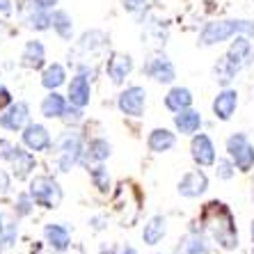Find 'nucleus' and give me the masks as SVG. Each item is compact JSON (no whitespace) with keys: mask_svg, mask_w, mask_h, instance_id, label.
<instances>
[{"mask_svg":"<svg viewBox=\"0 0 254 254\" xmlns=\"http://www.w3.org/2000/svg\"><path fill=\"white\" fill-rule=\"evenodd\" d=\"M12 12V2L9 0H0V14H9Z\"/></svg>","mask_w":254,"mask_h":254,"instance_id":"39","label":"nucleus"},{"mask_svg":"<svg viewBox=\"0 0 254 254\" xmlns=\"http://www.w3.org/2000/svg\"><path fill=\"white\" fill-rule=\"evenodd\" d=\"M44 238H46L48 248L55 252H66L71 245V234L64 225H46L44 227Z\"/></svg>","mask_w":254,"mask_h":254,"instance_id":"24","label":"nucleus"},{"mask_svg":"<svg viewBox=\"0 0 254 254\" xmlns=\"http://www.w3.org/2000/svg\"><path fill=\"white\" fill-rule=\"evenodd\" d=\"M42 7H46V9H53L55 5H58V0H37Z\"/></svg>","mask_w":254,"mask_h":254,"instance_id":"41","label":"nucleus"},{"mask_svg":"<svg viewBox=\"0 0 254 254\" xmlns=\"http://www.w3.org/2000/svg\"><path fill=\"white\" fill-rule=\"evenodd\" d=\"M117 108L119 113L126 117H142L144 108H147V89L142 85H130L122 94L117 96Z\"/></svg>","mask_w":254,"mask_h":254,"instance_id":"11","label":"nucleus"},{"mask_svg":"<svg viewBox=\"0 0 254 254\" xmlns=\"http://www.w3.org/2000/svg\"><path fill=\"white\" fill-rule=\"evenodd\" d=\"M66 110V101L64 96H60L58 92H51V94L46 96V99L42 101V115L46 119H55V117H62Z\"/></svg>","mask_w":254,"mask_h":254,"instance_id":"26","label":"nucleus"},{"mask_svg":"<svg viewBox=\"0 0 254 254\" xmlns=\"http://www.w3.org/2000/svg\"><path fill=\"white\" fill-rule=\"evenodd\" d=\"M21 64L25 69H42L46 64V48L39 39H32L23 46V53H21Z\"/></svg>","mask_w":254,"mask_h":254,"instance_id":"23","label":"nucleus"},{"mask_svg":"<svg viewBox=\"0 0 254 254\" xmlns=\"http://www.w3.org/2000/svg\"><path fill=\"white\" fill-rule=\"evenodd\" d=\"M16 225H5L2 234H0V250H9L12 248L14 238H16Z\"/></svg>","mask_w":254,"mask_h":254,"instance_id":"34","label":"nucleus"},{"mask_svg":"<svg viewBox=\"0 0 254 254\" xmlns=\"http://www.w3.org/2000/svg\"><path fill=\"white\" fill-rule=\"evenodd\" d=\"M92 99V87H89V80L85 73H78V76L71 78L69 83V101L71 106H78V108H85Z\"/></svg>","mask_w":254,"mask_h":254,"instance_id":"22","label":"nucleus"},{"mask_svg":"<svg viewBox=\"0 0 254 254\" xmlns=\"http://www.w3.org/2000/svg\"><path fill=\"white\" fill-rule=\"evenodd\" d=\"M177 147V133L170 128H154L147 137V149L151 154H167Z\"/></svg>","mask_w":254,"mask_h":254,"instance_id":"19","label":"nucleus"},{"mask_svg":"<svg viewBox=\"0 0 254 254\" xmlns=\"http://www.w3.org/2000/svg\"><path fill=\"white\" fill-rule=\"evenodd\" d=\"M113 154V147H110V142L103 140V137H94V140L89 142L87 147V158L94 160V163H103V160L110 158Z\"/></svg>","mask_w":254,"mask_h":254,"instance_id":"29","label":"nucleus"},{"mask_svg":"<svg viewBox=\"0 0 254 254\" xmlns=\"http://www.w3.org/2000/svg\"><path fill=\"white\" fill-rule=\"evenodd\" d=\"M236 35L254 37V18L248 16H220L204 21L197 32V46L199 48H215L229 44Z\"/></svg>","mask_w":254,"mask_h":254,"instance_id":"3","label":"nucleus"},{"mask_svg":"<svg viewBox=\"0 0 254 254\" xmlns=\"http://www.w3.org/2000/svg\"><path fill=\"white\" fill-rule=\"evenodd\" d=\"M28 192L37 206H44V208H55L62 201V188L51 177H35L30 181Z\"/></svg>","mask_w":254,"mask_h":254,"instance_id":"5","label":"nucleus"},{"mask_svg":"<svg viewBox=\"0 0 254 254\" xmlns=\"http://www.w3.org/2000/svg\"><path fill=\"white\" fill-rule=\"evenodd\" d=\"M5 106H12V96H9V92L5 87H0V108Z\"/></svg>","mask_w":254,"mask_h":254,"instance_id":"38","label":"nucleus"},{"mask_svg":"<svg viewBox=\"0 0 254 254\" xmlns=\"http://www.w3.org/2000/svg\"><path fill=\"white\" fill-rule=\"evenodd\" d=\"M2 229H5V225H2V215H0V234H2Z\"/></svg>","mask_w":254,"mask_h":254,"instance_id":"45","label":"nucleus"},{"mask_svg":"<svg viewBox=\"0 0 254 254\" xmlns=\"http://www.w3.org/2000/svg\"><path fill=\"white\" fill-rule=\"evenodd\" d=\"M238 106H241V94H238L236 87H220V92L213 96L211 101V113L218 122H231L234 115H236Z\"/></svg>","mask_w":254,"mask_h":254,"instance_id":"8","label":"nucleus"},{"mask_svg":"<svg viewBox=\"0 0 254 254\" xmlns=\"http://www.w3.org/2000/svg\"><path fill=\"white\" fill-rule=\"evenodd\" d=\"M250 254H254V245H252V248H250Z\"/></svg>","mask_w":254,"mask_h":254,"instance_id":"46","label":"nucleus"},{"mask_svg":"<svg viewBox=\"0 0 254 254\" xmlns=\"http://www.w3.org/2000/svg\"><path fill=\"white\" fill-rule=\"evenodd\" d=\"M12 144L5 140V137H0V160H9V154H12Z\"/></svg>","mask_w":254,"mask_h":254,"instance_id":"36","label":"nucleus"},{"mask_svg":"<svg viewBox=\"0 0 254 254\" xmlns=\"http://www.w3.org/2000/svg\"><path fill=\"white\" fill-rule=\"evenodd\" d=\"M133 69H135V64H133V58L128 53H113L106 62L108 78L113 85H124L126 78L133 73Z\"/></svg>","mask_w":254,"mask_h":254,"instance_id":"14","label":"nucleus"},{"mask_svg":"<svg viewBox=\"0 0 254 254\" xmlns=\"http://www.w3.org/2000/svg\"><path fill=\"white\" fill-rule=\"evenodd\" d=\"M142 73L158 85H172L177 80V66H174V62H172L165 53H160V51L154 53L142 64Z\"/></svg>","mask_w":254,"mask_h":254,"instance_id":"6","label":"nucleus"},{"mask_svg":"<svg viewBox=\"0 0 254 254\" xmlns=\"http://www.w3.org/2000/svg\"><path fill=\"white\" fill-rule=\"evenodd\" d=\"M225 154L234 160L241 174H250L254 170V142L245 130H234L225 140Z\"/></svg>","mask_w":254,"mask_h":254,"instance_id":"4","label":"nucleus"},{"mask_svg":"<svg viewBox=\"0 0 254 254\" xmlns=\"http://www.w3.org/2000/svg\"><path fill=\"white\" fill-rule=\"evenodd\" d=\"M92 184H94V188L99 190V192H108V190H110V174H108V170L103 167V163H99V165L92 170Z\"/></svg>","mask_w":254,"mask_h":254,"instance_id":"31","label":"nucleus"},{"mask_svg":"<svg viewBox=\"0 0 254 254\" xmlns=\"http://www.w3.org/2000/svg\"><path fill=\"white\" fill-rule=\"evenodd\" d=\"M252 64H254V37L236 35L227 44L225 53L218 55V60L213 62L211 76L220 87H227Z\"/></svg>","mask_w":254,"mask_h":254,"instance_id":"2","label":"nucleus"},{"mask_svg":"<svg viewBox=\"0 0 254 254\" xmlns=\"http://www.w3.org/2000/svg\"><path fill=\"white\" fill-rule=\"evenodd\" d=\"M122 7L133 16H147L149 0H122Z\"/></svg>","mask_w":254,"mask_h":254,"instance_id":"32","label":"nucleus"},{"mask_svg":"<svg viewBox=\"0 0 254 254\" xmlns=\"http://www.w3.org/2000/svg\"><path fill=\"white\" fill-rule=\"evenodd\" d=\"M177 192L184 199H199L208 192V177L204 167H195V170L186 172L184 177L179 179L177 184Z\"/></svg>","mask_w":254,"mask_h":254,"instance_id":"10","label":"nucleus"},{"mask_svg":"<svg viewBox=\"0 0 254 254\" xmlns=\"http://www.w3.org/2000/svg\"><path fill=\"white\" fill-rule=\"evenodd\" d=\"M192 101H195V96H192L190 87L174 85L165 94V108L172 115H177V113H181V110H186V108H192Z\"/></svg>","mask_w":254,"mask_h":254,"instance_id":"20","label":"nucleus"},{"mask_svg":"<svg viewBox=\"0 0 254 254\" xmlns=\"http://www.w3.org/2000/svg\"><path fill=\"white\" fill-rule=\"evenodd\" d=\"M119 254H137V252H135V250H133V248H124V250H122V252H119Z\"/></svg>","mask_w":254,"mask_h":254,"instance_id":"43","label":"nucleus"},{"mask_svg":"<svg viewBox=\"0 0 254 254\" xmlns=\"http://www.w3.org/2000/svg\"><path fill=\"white\" fill-rule=\"evenodd\" d=\"M190 158L195 163L197 167H208L215 165V160H218V147H215V142L208 133H195V135L190 137Z\"/></svg>","mask_w":254,"mask_h":254,"instance_id":"7","label":"nucleus"},{"mask_svg":"<svg viewBox=\"0 0 254 254\" xmlns=\"http://www.w3.org/2000/svg\"><path fill=\"white\" fill-rule=\"evenodd\" d=\"M144 23V32H142V44L147 42L149 48L154 51H160V48L167 44V37H170V23L163 21V18H156V16H147Z\"/></svg>","mask_w":254,"mask_h":254,"instance_id":"13","label":"nucleus"},{"mask_svg":"<svg viewBox=\"0 0 254 254\" xmlns=\"http://www.w3.org/2000/svg\"><path fill=\"white\" fill-rule=\"evenodd\" d=\"M213 172H215V177H218L220 181H234L236 174H241V172L236 170V165H234V160H231L227 154L218 156L215 165H213Z\"/></svg>","mask_w":254,"mask_h":254,"instance_id":"30","label":"nucleus"},{"mask_svg":"<svg viewBox=\"0 0 254 254\" xmlns=\"http://www.w3.org/2000/svg\"><path fill=\"white\" fill-rule=\"evenodd\" d=\"M250 5H252V7H254V0H250Z\"/></svg>","mask_w":254,"mask_h":254,"instance_id":"47","label":"nucleus"},{"mask_svg":"<svg viewBox=\"0 0 254 254\" xmlns=\"http://www.w3.org/2000/svg\"><path fill=\"white\" fill-rule=\"evenodd\" d=\"M7 188H9V177L5 170H0V195H5Z\"/></svg>","mask_w":254,"mask_h":254,"instance_id":"37","label":"nucleus"},{"mask_svg":"<svg viewBox=\"0 0 254 254\" xmlns=\"http://www.w3.org/2000/svg\"><path fill=\"white\" fill-rule=\"evenodd\" d=\"M83 156V140L78 133H64L58 140V167L60 172H69Z\"/></svg>","mask_w":254,"mask_h":254,"instance_id":"9","label":"nucleus"},{"mask_svg":"<svg viewBox=\"0 0 254 254\" xmlns=\"http://www.w3.org/2000/svg\"><path fill=\"white\" fill-rule=\"evenodd\" d=\"M64 78H66V71L62 64H58V62H53V64H48L46 69H44V76H42V85L46 89H58L60 85L64 83Z\"/></svg>","mask_w":254,"mask_h":254,"instance_id":"27","label":"nucleus"},{"mask_svg":"<svg viewBox=\"0 0 254 254\" xmlns=\"http://www.w3.org/2000/svg\"><path fill=\"white\" fill-rule=\"evenodd\" d=\"M250 241H252V245H254V220L250 222Z\"/></svg>","mask_w":254,"mask_h":254,"instance_id":"42","label":"nucleus"},{"mask_svg":"<svg viewBox=\"0 0 254 254\" xmlns=\"http://www.w3.org/2000/svg\"><path fill=\"white\" fill-rule=\"evenodd\" d=\"M9 163H12V170H14V177L16 179H28L30 172L35 170L37 160L35 156L25 151L23 147H14L12 154H9Z\"/></svg>","mask_w":254,"mask_h":254,"instance_id":"21","label":"nucleus"},{"mask_svg":"<svg viewBox=\"0 0 254 254\" xmlns=\"http://www.w3.org/2000/svg\"><path fill=\"white\" fill-rule=\"evenodd\" d=\"M250 188H252V190H250V195H252V204H254V181H252V186H250Z\"/></svg>","mask_w":254,"mask_h":254,"instance_id":"44","label":"nucleus"},{"mask_svg":"<svg viewBox=\"0 0 254 254\" xmlns=\"http://www.w3.org/2000/svg\"><path fill=\"white\" fill-rule=\"evenodd\" d=\"M30 122V106L25 101H16L0 115V126L5 130H23Z\"/></svg>","mask_w":254,"mask_h":254,"instance_id":"15","label":"nucleus"},{"mask_svg":"<svg viewBox=\"0 0 254 254\" xmlns=\"http://www.w3.org/2000/svg\"><path fill=\"white\" fill-rule=\"evenodd\" d=\"M23 144L30 151H46L51 149V133H48L46 126L42 124H28L23 128Z\"/></svg>","mask_w":254,"mask_h":254,"instance_id":"17","label":"nucleus"},{"mask_svg":"<svg viewBox=\"0 0 254 254\" xmlns=\"http://www.w3.org/2000/svg\"><path fill=\"white\" fill-rule=\"evenodd\" d=\"M199 227L206 231V236L215 248L222 252H236L241 248V234H238V225L231 208L225 201L213 199L201 208L199 215Z\"/></svg>","mask_w":254,"mask_h":254,"instance_id":"1","label":"nucleus"},{"mask_svg":"<svg viewBox=\"0 0 254 254\" xmlns=\"http://www.w3.org/2000/svg\"><path fill=\"white\" fill-rule=\"evenodd\" d=\"M101 254H117V248H115L113 243L110 245H101Z\"/></svg>","mask_w":254,"mask_h":254,"instance_id":"40","label":"nucleus"},{"mask_svg":"<svg viewBox=\"0 0 254 254\" xmlns=\"http://www.w3.org/2000/svg\"><path fill=\"white\" fill-rule=\"evenodd\" d=\"M51 28L58 32L60 39H64V42L73 39V18H71V14H66L64 9H55V12L51 14Z\"/></svg>","mask_w":254,"mask_h":254,"instance_id":"25","label":"nucleus"},{"mask_svg":"<svg viewBox=\"0 0 254 254\" xmlns=\"http://www.w3.org/2000/svg\"><path fill=\"white\" fill-rule=\"evenodd\" d=\"M32 206H35V201H32L30 192H23V195H18V199H16V215H21V218L30 215Z\"/></svg>","mask_w":254,"mask_h":254,"instance_id":"33","label":"nucleus"},{"mask_svg":"<svg viewBox=\"0 0 254 254\" xmlns=\"http://www.w3.org/2000/svg\"><path fill=\"white\" fill-rule=\"evenodd\" d=\"M211 252H213V243L201 227H192L174 248V254H211Z\"/></svg>","mask_w":254,"mask_h":254,"instance_id":"12","label":"nucleus"},{"mask_svg":"<svg viewBox=\"0 0 254 254\" xmlns=\"http://www.w3.org/2000/svg\"><path fill=\"white\" fill-rule=\"evenodd\" d=\"M167 236V218L165 215H151L142 227V243L144 245H160Z\"/></svg>","mask_w":254,"mask_h":254,"instance_id":"18","label":"nucleus"},{"mask_svg":"<svg viewBox=\"0 0 254 254\" xmlns=\"http://www.w3.org/2000/svg\"><path fill=\"white\" fill-rule=\"evenodd\" d=\"M62 119H64L66 124H76V122H80L83 119V108H78V106H71L64 110V115H62Z\"/></svg>","mask_w":254,"mask_h":254,"instance_id":"35","label":"nucleus"},{"mask_svg":"<svg viewBox=\"0 0 254 254\" xmlns=\"http://www.w3.org/2000/svg\"><path fill=\"white\" fill-rule=\"evenodd\" d=\"M108 46V35L101 32V30H92V32H85L78 42L80 51H101V48Z\"/></svg>","mask_w":254,"mask_h":254,"instance_id":"28","label":"nucleus"},{"mask_svg":"<svg viewBox=\"0 0 254 254\" xmlns=\"http://www.w3.org/2000/svg\"><path fill=\"white\" fill-rule=\"evenodd\" d=\"M201 126H204V117L195 108H186V110L174 115V128H177V133H181L186 137H192L195 133H199Z\"/></svg>","mask_w":254,"mask_h":254,"instance_id":"16","label":"nucleus"}]
</instances>
